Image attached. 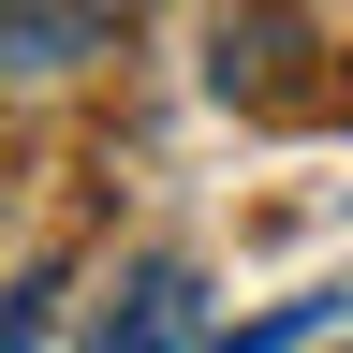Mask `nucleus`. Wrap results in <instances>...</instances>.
Masks as SVG:
<instances>
[{
  "mask_svg": "<svg viewBox=\"0 0 353 353\" xmlns=\"http://www.w3.org/2000/svg\"><path fill=\"white\" fill-rule=\"evenodd\" d=\"M88 353H206V280L192 265H132L103 294V324H88Z\"/></svg>",
  "mask_w": 353,
  "mask_h": 353,
  "instance_id": "nucleus-1",
  "label": "nucleus"
},
{
  "mask_svg": "<svg viewBox=\"0 0 353 353\" xmlns=\"http://www.w3.org/2000/svg\"><path fill=\"white\" fill-rule=\"evenodd\" d=\"M339 309H353V294H280V309H250V324H221L206 353H294L309 324H339Z\"/></svg>",
  "mask_w": 353,
  "mask_h": 353,
  "instance_id": "nucleus-2",
  "label": "nucleus"
},
{
  "mask_svg": "<svg viewBox=\"0 0 353 353\" xmlns=\"http://www.w3.org/2000/svg\"><path fill=\"white\" fill-rule=\"evenodd\" d=\"M0 353H44V280H30V294H0Z\"/></svg>",
  "mask_w": 353,
  "mask_h": 353,
  "instance_id": "nucleus-3",
  "label": "nucleus"
},
{
  "mask_svg": "<svg viewBox=\"0 0 353 353\" xmlns=\"http://www.w3.org/2000/svg\"><path fill=\"white\" fill-rule=\"evenodd\" d=\"M0 15H74V30H103L118 0H0Z\"/></svg>",
  "mask_w": 353,
  "mask_h": 353,
  "instance_id": "nucleus-4",
  "label": "nucleus"
}]
</instances>
